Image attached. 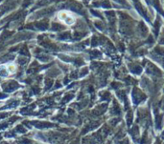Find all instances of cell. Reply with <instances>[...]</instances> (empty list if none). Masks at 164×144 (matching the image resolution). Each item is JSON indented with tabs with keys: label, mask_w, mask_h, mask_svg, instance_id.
I'll return each instance as SVG.
<instances>
[{
	"label": "cell",
	"mask_w": 164,
	"mask_h": 144,
	"mask_svg": "<svg viewBox=\"0 0 164 144\" xmlns=\"http://www.w3.org/2000/svg\"><path fill=\"white\" fill-rule=\"evenodd\" d=\"M58 17L62 22L65 23V24H67V25H72L73 23L75 22V16L73 15L71 12H66V11L60 12L58 15Z\"/></svg>",
	"instance_id": "1"
}]
</instances>
